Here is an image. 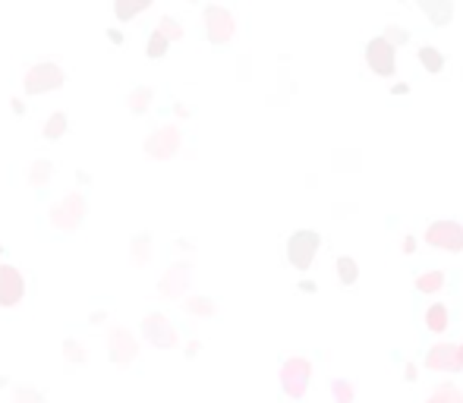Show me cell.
I'll return each instance as SVG.
<instances>
[{"label": "cell", "instance_id": "obj_10", "mask_svg": "<svg viewBox=\"0 0 463 403\" xmlns=\"http://www.w3.org/2000/svg\"><path fill=\"white\" fill-rule=\"evenodd\" d=\"M107 350H111V362L129 366V362L139 356V340H136L127 328H111V334H107Z\"/></svg>", "mask_w": 463, "mask_h": 403}, {"label": "cell", "instance_id": "obj_16", "mask_svg": "<svg viewBox=\"0 0 463 403\" xmlns=\"http://www.w3.org/2000/svg\"><path fill=\"white\" fill-rule=\"evenodd\" d=\"M448 309H444V303H432V306L426 309V328L435 331V334H441V331H448Z\"/></svg>", "mask_w": 463, "mask_h": 403}, {"label": "cell", "instance_id": "obj_27", "mask_svg": "<svg viewBox=\"0 0 463 403\" xmlns=\"http://www.w3.org/2000/svg\"><path fill=\"white\" fill-rule=\"evenodd\" d=\"M149 249H151L149 237L139 233V237L133 239V261H136V265H145V261H149Z\"/></svg>", "mask_w": 463, "mask_h": 403}, {"label": "cell", "instance_id": "obj_22", "mask_svg": "<svg viewBox=\"0 0 463 403\" xmlns=\"http://www.w3.org/2000/svg\"><path fill=\"white\" fill-rule=\"evenodd\" d=\"M183 309H186L189 315H215V303H211L208 296H189L186 303H183Z\"/></svg>", "mask_w": 463, "mask_h": 403}, {"label": "cell", "instance_id": "obj_32", "mask_svg": "<svg viewBox=\"0 0 463 403\" xmlns=\"http://www.w3.org/2000/svg\"><path fill=\"white\" fill-rule=\"evenodd\" d=\"M107 38H111L114 45H123V35H120V32H117V29H111V32H107Z\"/></svg>", "mask_w": 463, "mask_h": 403}, {"label": "cell", "instance_id": "obj_23", "mask_svg": "<svg viewBox=\"0 0 463 403\" xmlns=\"http://www.w3.org/2000/svg\"><path fill=\"white\" fill-rule=\"evenodd\" d=\"M426 403H463V391H457L454 384H441Z\"/></svg>", "mask_w": 463, "mask_h": 403}, {"label": "cell", "instance_id": "obj_25", "mask_svg": "<svg viewBox=\"0 0 463 403\" xmlns=\"http://www.w3.org/2000/svg\"><path fill=\"white\" fill-rule=\"evenodd\" d=\"M167 45H171V41H167V38L164 35H161V32H151V35H149V45H145V54H149V57L151 60H158V57H164V54H167Z\"/></svg>", "mask_w": 463, "mask_h": 403}, {"label": "cell", "instance_id": "obj_34", "mask_svg": "<svg viewBox=\"0 0 463 403\" xmlns=\"http://www.w3.org/2000/svg\"><path fill=\"white\" fill-rule=\"evenodd\" d=\"M299 290H303V293H312V290H315V284H309V281H303V284H299Z\"/></svg>", "mask_w": 463, "mask_h": 403}, {"label": "cell", "instance_id": "obj_11", "mask_svg": "<svg viewBox=\"0 0 463 403\" xmlns=\"http://www.w3.org/2000/svg\"><path fill=\"white\" fill-rule=\"evenodd\" d=\"M25 293V281L19 274V268L13 265H0V309L16 306Z\"/></svg>", "mask_w": 463, "mask_h": 403}, {"label": "cell", "instance_id": "obj_4", "mask_svg": "<svg viewBox=\"0 0 463 403\" xmlns=\"http://www.w3.org/2000/svg\"><path fill=\"white\" fill-rule=\"evenodd\" d=\"M180 145H183V133L173 123H164V127H158L155 133L145 135V155L155 157V161H171L180 151Z\"/></svg>", "mask_w": 463, "mask_h": 403}, {"label": "cell", "instance_id": "obj_5", "mask_svg": "<svg viewBox=\"0 0 463 403\" xmlns=\"http://www.w3.org/2000/svg\"><path fill=\"white\" fill-rule=\"evenodd\" d=\"M142 337L149 344H155L158 350H177L180 347V334L177 328L171 325L164 312H149L142 318Z\"/></svg>", "mask_w": 463, "mask_h": 403}, {"label": "cell", "instance_id": "obj_21", "mask_svg": "<svg viewBox=\"0 0 463 403\" xmlns=\"http://www.w3.org/2000/svg\"><path fill=\"white\" fill-rule=\"evenodd\" d=\"M444 287V274L441 271H426V274H419L416 277V290L419 293H435Z\"/></svg>", "mask_w": 463, "mask_h": 403}, {"label": "cell", "instance_id": "obj_8", "mask_svg": "<svg viewBox=\"0 0 463 403\" xmlns=\"http://www.w3.org/2000/svg\"><path fill=\"white\" fill-rule=\"evenodd\" d=\"M426 243L432 249H444V252H460L463 249V227L457 221H432L426 230Z\"/></svg>", "mask_w": 463, "mask_h": 403}, {"label": "cell", "instance_id": "obj_31", "mask_svg": "<svg viewBox=\"0 0 463 403\" xmlns=\"http://www.w3.org/2000/svg\"><path fill=\"white\" fill-rule=\"evenodd\" d=\"M13 403H45V397L38 394V391H32V388H16Z\"/></svg>", "mask_w": 463, "mask_h": 403}, {"label": "cell", "instance_id": "obj_20", "mask_svg": "<svg viewBox=\"0 0 463 403\" xmlns=\"http://www.w3.org/2000/svg\"><path fill=\"white\" fill-rule=\"evenodd\" d=\"M337 277H341V284H344V287L356 284L359 268H356V261H353L350 255H341V259H337Z\"/></svg>", "mask_w": 463, "mask_h": 403}, {"label": "cell", "instance_id": "obj_13", "mask_svg": "<svg viewBox=\"0 0 463 403\" xmlns=\"http://www.w3.org/2000/svg\"><path fill=\"white\" fill-rule=\"evenodd\" d=\"M426 369L432 372H457L460 366V356H457V347L454 344H435L432 350L426 353Z\"/></svg>", "mask_w": 463, "mask_h": 403}, {"label": "cell", "instance_id": "obj_30", "mask_svg": "<svg viewBox=\"0 0 463 403\" xmlns=\"http://www.w3.org/2000/svg\"><path fill=\"white\" fill-rule=\"evenodd\" d=\"M381 38H385V41H391V45H407V41H410V35H407V32L404 29H397V25H385V35H381Z\"/></svg>", "mask_w": 463, "mask_h": 403}, {"label": "cell", "instance_id": "obj_9", "mask_svg": "<svg viewBox=\"0 0 463 403\" xmlns=\"http://www.w3.org/2000/svg\"><path fill=\"white\" fill-rule=\"evenodd\" d=\"M366 60L378 76H394L397 73V47L391 45V41H385V38H372V41H369Z\"/></svg>", "mask_w": 463, "mask_h": 403}, {"label": "cell", "instance_id": "obj_28", "mask_svg": "<svg viewBox=\"0 0 463 403\" xmlns=\"http://www.w3.org/2000/svg\"><path fill=\"white\" fill-rule=\"evenodd\" d=\"M63 356H67V362H85V347L79 340H73V337H67L63 340Z\"/></svg>", "mask_w": 463, "mask_h": 403}, {"label": "cell", "instance_id": "obj_7", "mask_svg": "<svg viewBox=\"0 0 463 403\" xmlns=\"http://www.w3.org/2000/svg\"><path fill=\"white\" fill-rule=\"evenodd\" d=\"M233 32H237V19H233L230 10L224 7H205V35L215 47L230 45Z\"/></svg>", "mask_w": 463, "mask_h": 403}, {"label": "cell", "instance_id": "obj_6", "mask_svg": "<svg viewBox=\"0 0 463 403\" xmlns=\"http://www.w3.org/2000/svg\"><path fill=\"white\" fill-rule=\"evenodd\" d=\"M319 246H321V237L315 230H297L287 239V261H290L297 271H309Z\"/></svg>", "mask_w": 463, "mask_h": 403}, {"label": "cell", "instance_id": "obj_1", "mask_svg": "<svg viewBox=\"0 0 463 403\" xmlns=\"http://www.w3.org/2000/svg\"><path fill=\"white\" fill-rule=\"evenodd\" d=\"M85 215H89V202L83 193H67L63 202H57L51 211H47V221L51 227H57L60 233H73L83 227Z\"/></svg>", "mask_w": 463, "mask_h": 403}, {"label": "cell", "instance_id": "obj_33", "mask_svg": "<svg viewBox=\"0 0 463 403\" xmlns=\"http://www.w3.org/2000/svg\"><path fill=\"white\" fill-rule=\"evenodd\" d=\"M199 350H202V344H199V340H193V344L186 347V353H189V356H195V353H199Z\"/></svg>", "mask_w": 463, "mask_h": 403}, {"label": "cell", "instance_id": "obj_17", "mask_svg": "<svg viewBox=\"0 0 463 403\" xmlns=\"http://www.w3.org/2000/svg\"><path fill=\"white\" fill-rule=\"evenodd\" d=\"M151 101H155V89H149V85H136V89L129 91V98H127V105H129V111H133V113H145Z\"/></svg>", "mask_w": 463, "mask_h": 403}, {"label": "cell", "instance_id": "obj_15", "mask_svg": "<svg viewBox=\"0 0 463 403\" xmlns=\"http://www.w3.org/2000/svg\"><path fill=\"white\" fill-rule=\"evenodd\" d=\"M149 7H151V0H114V16H117L120 23H129V19H136V16L145 13Z\"/></svg>", "mask_w": 463, "mask_h": 403}, {"label": "cell", "instance_id": "obj_14", "mask_svg": "<svg viewBox=\"0 0 463 403\" xmlns=\"http://www.w3.org/2000/svg\"><path fill=\"white\" fill-rule=\"evenodd\" d=\"M416 3L429 16V23L438 25V29L454 23V0H416Z\"/></svg>", "mask_w": 463, "mask_h": 403}, {"label": "cell", "instance_id": "obj_29", "mask_svg": "<svg viewBox=\"0 0 463 403\" xmlns=\"http://www.w3.org/2000/svg\"><path fill=\"white\" fill-rule=\"evenodd\" d=\"M331 391H334V400L337 403H353V384H350V381L337 378L334 384H331Z\"/></svg>", "mask_w": 463, "mask_h": 403}, {"label": "cell", "instance_id": "obj_12", "mask_svg": "<svg viewBox=\"0 0 463 403\" xmlns=\"http://www.w3.org/2000/svg\"><path fill=\"white\" fill-rule=\"evenodd\" d=\"M189 265L183 261V265H171V268L164 271V277L158 281V293L167 299H180V296H186L189 290Z\"/></svg>", "mask_w": 463, "mask_h": 403}, {"label": "cell", "instance_id": "obj_19", "mask_svg": "<svg viewBox=\"0 0 463 403\" xmlns=\"http://www.w3.org/2000/svg\"><path fill=\"white\" fill-rule=\"evenodd\" d=\"M419 63L429 69V73H441L444 69V54L438 47H419Z\"/></svg>", "mask_w": 463, "mask_h": 403}, {"label": "cell", "instance_id": "obj_35", "mask_svg": "<svg viewBox=\"0 0 463 403\" xmlns=\"http://www.w3.org/2000/svg\"><path fill=\"white\" fill-rule=\"evenodd\" d=\"M457 356H460V366H463V344L457 347Z\"/></svg>", "mask_w": 463, "mask_h": 403}, {"label": "cell", "instance_id": "obj_18", "mask_svg": "<svg viewBox=\"0 0 463 403\" xmlns=\"http://www.w3.org/2000/svg\"><path fill=\"white\" fill-rule=\"evenodd\" d=\"M51 177H54V164L47 161V157H38V161L29 164V183L32 186H47V179Z\"/></svg>", "mask_w": 463, "mask_h": 403}, {"label": "cell", "instance_id": "obj_2", "mask_svg": "<svg viewBox=\"0 0 463 403\" xmlns=\"http://www.w3.org/2000/svg\"><path fill=\"white\" fill-rule=\"evenodd\" d=\"M63 83H67L63 67L54 63V60H41V63L29 67V73H25V79H23V89L29 91V95H47V91L60 89Z\"/></svg>", "mask_w": 463, "mask_h": 403}, {"label": "cell", "instance_id": "obj_26", "mask_svg": "<svg viewBox=\"0 0 463 403\" xmlns=\"http://www.w3.org/2000/svg\"><path fill=\"white\" fill-rule=\"evenodd\" d=\"M158 32L167 38V41H180L183 38V25L173 19V16H161V23H158Z\"/></svg>", "mask_w": 463, "mask_h": 403}, {"label": "cell", "instance_id": "obj_24", "mask_svg": "<svg viewBox=\"0 0 463 403\" xmlns=\"http://www.w3.org/2000/svg\"><path fill=\"white\" fill-rule=\"evenodd\" d=\"M67 133V113H51L45 123V139H60V135Z\"/></svg>", "mask_w": 463, "mask_h": 403}, {"label": "cell", "instance_id": "obj_3", "mask_svg": "<svg viewBox=\"0 0 463 403\" xmlns=\"http://www.w3.org/2000/svg\"><path fill=\"white\" fill-rule=\"evenodd\" d=\"M309 378H312V366H309V359H303V356H293L281 366V388H284V394L290 397V400H303V397H306Z\"/></svg>", "mask_w": 463, "mask_h": 403}, {"label": "cell", "instance_id": "obj_36", "mask_svg": "<svg viewBox=\"0 0 463 403\" xmlns=\"http://www.w3.org/2000/svg\"><path fill=\"white\" fill-rule=\"evenodd\" d=\"M0 255H3V249H0Z\"/></svg>", "mask_w": 463, "mask_h": 403}]
</instances>
